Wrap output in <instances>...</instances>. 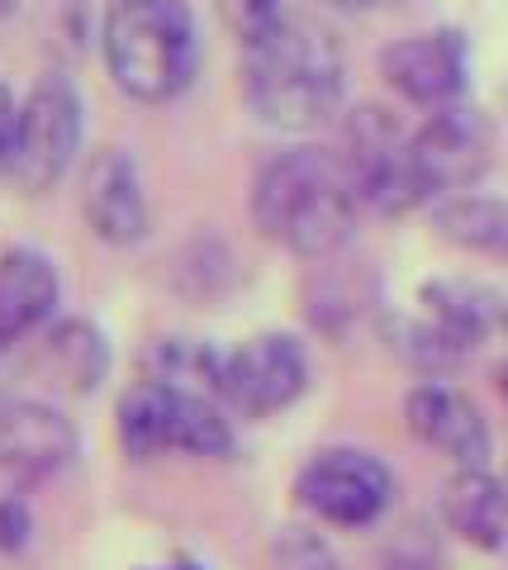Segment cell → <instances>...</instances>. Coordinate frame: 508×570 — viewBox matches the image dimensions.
I'll list each match as a JSON object with an SVG mask.
<instances>
[{"mask_svg": "<svg viewBox=\"0 0 508 570\" xmlns=\"http://www.w3.org/2000/svg\"><path fill=\"white\" fill-rule=\"evenodd\" d=\"M357 214L347 167L323 148L276 153L252 181V224L305 262L338 257L357 234Z\"/></svg>", "mask_w": 508, "mask_h": 570, "instance_id": "6da1fadb", "label": "cell"}, {"mask_svg": "<svg viewBox=\"0 0 508 570\" xmlns=\"http://www.w3.org/2000/svg\"><path fill=\"white\" fill-rule=\"evenodd\" d=\"M242 91H248L252 115L271 129H319L342 110V52L332 43V33L313 20L280 14V24L242 52Z\"/></svg>", "mask_w": 508, "mask_h": 570, "instance_id": "7a4b0ae2", "label": "cell"}, {"mask_svg": "<svg viewBox=\"0 0 508 570\" xmlns=\"http://www.w3.org/2000/svg\"><path fill=\"white\" fill-rule=\"evenodd\" d=\"M104 67L129 100H177L200 67V33L186 0H110L100 29Z\"/></svg>", "mask_w": 508, "mask_h": 570, "instance_id": "3957f363", "label": "cell"}, {"mask_svg": "<svg viewBox=\"0 0 508 570\" xmlns=\"http://www.w3.org/2000/svg\"><path fill=\"white\" fill-rule=\"evenodd\" d=\"M119 442H124V452L133 461H152L162 452L229 456L238 438H233L229 409L209 390L148 376L119 400Z\"/></svg>", "mask_w": 508, "mask_h": 570, "instance_id": "277c9868", "label": "cell"}, {"mask_svg": "<svg viewBox=\"0 0 508 570\" xmlns=\"http://www.w3.org/2000/svg\"><path fill=\"white\" fill-rule=\"evenodd\" d=\"M205 390L238 419H271L309 390L305 343L290 333H261L233 352H215Z\"/></svg>", "mask_w": 508, "mask_h": 570, "instance_id": "5b68a950", "label": "cell"}, {"mask_svg": "<svg viewBox=\"0 0 508 570\" xmlns=\"http://www.w3.org/2000/svg\"><path fill=\"white\" fill-rule=\"evenodd\" d=\"M342 138H347V157H342L347 181H352L357 200L366 209L395 219V214L428 205L414 176L409 134L395 119V110H385V105H357L342 124Z\"/></svg>", "mask_w": 508, "mask_h": 570, "instance_id": "8992f818", "label": "cell"}, {"mask_svg": "<svg viewBox=\"0 0 508 570\" xmlns=\"http://www.w3.org/2000/svg\"><path fill=\"white\" fill-rule=\"evenodd\" d=\"M81 96L67 77H43L20 105V129H14L10 181L24 195H43L67 176L81 153Z\"/></svg>", "mask_w": 508, "mask_h": 570, "instance_id": "52a82bcc", "label": "cell"}, {"mask_svg": "<svg viewBox=\"0 0 508 570\" xmlns=\"http://www.w3.org/2000/svg\"><path fill=\"white\" fill-rule=\"evenodd\" d=\"M295 494L328 528H371L395 504V471L366 448H328L300 471Z\"/></svg>", "mask_w": 508, "mask_h": 570, "instance_id": "ba28073f", "label": "cell"}, {"mask_svg": "<svg viewBox=\"0 0 508 570\" xmlns=\"http://www.w3.org/2000/svg\"><path fill=\"white\" fill-rule=\"evenodd\" d=\"M409 157L424 200H442L466 186H476L495 163V129L489 119L466 110V105H442L432 110L418 134H409Z\"/></svg>", "mask_w": 508, "mask_h": 570, "instance_id": "9c48e42d", "label": "cell"}, {"mask_svg": "<svg viewBox=\"0 0 508 570\" xmlns=\"http://www.w3.org/2000/svg\"><path fill=\"white\" fill-rule=\"evenodd\" d=\"M77 456V423L43 400H0V494H24Z\"/></svg>", "mask_w": 508, "mask_h": 570, "instance_id": "30bf717a", "label": "cell"}, {"mask_svg": "<svg viewBox=\"0 0 508 570\" xmlns=\"http://www.w3.org/2000/svg\"><path fill=\"white\" fill-rule=\"evenodd\" d=\"M81 214L91 234L110 247H133L148 238V195L138 163L124 148H100L81 171Z\"/></svg>", "mask_w": 508, "mask_h": 570, "instance_id": "8fae6325", "label": "cell"}, {"mask_svg": "<svg viewBox=\"0 0 508 570\" xmlns=\"http://www.w3.org/2000/svg\"><path fill=\"white\" fill-rule=\"evenodd\" d=\"M380 77L390 81L395 96L424 110H442L457 105L466 91V43L461 33L437 29V33H414L380 52Z\"/></svg>", "mask_w": 508, "mask_h": 570, "instance_id": "7c38bea8", "label": "cell"}, {"mask_svg": "<svg viewBox=\"0 0 508 570\" xmlns=\"http://www.w3.org/2000/svg\"><path fill=\"white\" fill-rule=\"evenodd\" d=\"M409 433L418 442H428L432 452H442L457 466H489V423L461 390H451L442 381L414 385L405 400Z\"/></svg>", "mask_w": 508, "mask_h": 570, "instance_id": "4fadbf2b", "label": "cell"}, {"mask_svg": "<svg viewBox=\"0 0 508 570\" xmlns=\"http://www.w3.org/2000/svg\"><path fill=\"white\" fill-rule=\"evenodd\" d=\"M62 281L58 266L39 247H6L0 253V347H20L43 333L58 314Z\"/></svg>", "mask_w": 508, "mask_h": 570, "instance_id": "5bb4252c", "label": "cell"}, {"mask_svg": "<svg viewBox=\"0 0 508 570\" xmlns=\"http://www.w3.org/2000/svg\"><path fill=\"white\" fill-rule=\"evenodd\" d=\"M442 523L480 551L508 547V485L489 466H461L442 485Z\"/></svg>", "mask_w": 508, "mask_h": 570, "instance_id": "9a60e30c", "label": "cell"}, {"mask_svg": "<svg viewBox=\"0 0 508 570\" xmlns=\"http://www.w3.org/2000/svg\"><path fill=\"white\" fill-rule=\"evenodd\" d=\"M428 318L451 328L466 347H480L489 337H508V295L485 281L466 276H437L424 285Z\"/></svg>", "mask_w": 508, "mask_h": 570, "instance_id": "2e32d148", "label": "cell"}, {"mask_svg": "<svg viewBox=\"0 0 508 570\" xmlns=\"http://www.w3.org/2000/svg\"><path fill=\"white\" fill-rule=\"evenodd\" d=\"M33 366L48 376V385L67 390V395H91L110 371V347L91 318H58L43 328Z\"/></svg>", "mask_w": 508, "mask_h": 570, "instance_id": "e0dca14e", "label": "cell"}, {"mask_svg": "<svg viewBox=\"0 0 508 570\" xmlns=\"http://www.w3.org/2000/svg\"><path fill=\"white\" fill-rule=\"evenodd\" d=\"M432 228H437V238L461 247V253L508 262V200L504 195H470V190L442 195L432 209Z\"/></svg>", "mask_w": 508, "mask_h": 570, "instance_id": "ac0fdd59", "label": "cell"}, {"mask_svg": "<svg viewBox=\"0 0 508 570\" xmlns=\"http://www.w3.org/2000/svg\"><path fill=\"white\" fill-rule=\"evenodd\" d=\"M385 337H390L399 362H409L424 376H447V371H457L470 356V347L451 328L437 324V318H390Z\"/></svg>", "mask_w": 508, "mask_h": 570, "instance_id": "d6986e66", "label": "cell"}, {"mask_svg": "<svg viewBox=\"0 0 508 570\" xmlns=\"http://www.w3.org/2000/svg\"><path fill=\"white\" fill-rule=\"evenodd\" d=\"M276 570H342L338 551H332L313 528H280L271 542Z\"/></svg>", "mask_w": 508, "mask_h": 570, "instance_id": "ffe728a7", "label": "cell"}, {"mask_svg": "<svg viewBox=\"0 0 508 570\" xmlns=\"http://www.w3.org/2000/svg\"><path fill=\"white\" fill-rule=\"evenodd\" d=\"M280 0H219V20L233 29V39H242V48L257 43L267 29L280 24Z\"/></svg>", "mask_w": 508, "mask_h": 570, "instance_id": "44dd1931", "label": "cell"}, {"mask_svg": "<svg viewBox=\"0 0 508 570\" xmlns=\"http://www.w3.org/2000/svg\"><path fill=\"white\" fill-rule=\"evenodd\" d=\"M33 542V513L24 494H0V557H20Z\"/></svg>", "mask_w": 508, "mask_h": 570, "instance_id": "7402d4cb", "label": "cell"}, {"mask_svg": "<svg viewBox=\"0 0 508 570\" xmlns=\"http://www.w3.org/2000/svg\"><path fill=\"white\" fill-rule=\"evenodd\" d=\"M437 566V551L424 538V528H409L390 551H385V570H432Z\"/></svg>", "mask_w": 508, "mask_h": 570, "instance_id": "603a6c76", "label": "cell"}, {"mask_svg": "<svg viewBox=\"0 0 508 570\" xmlns=\"http://www.w3.org/2000/svg\"><path fill=\"white\" fill-rule=\"evenodd\" d=\"M14 129H20V105H14V91L0 81V176L10 171L14 157Z\"/></svg>", "mask_w": 508, "mask_h": 570, "instance_id": "cb8c5ba5", "label": "cell"}, {"mask_svg": "<svg viewBox=\"0 0 508 570\" xmlns=\"http://www.w3.org/2000/svg\"><path fill=\"white\" fill-rule=\"evenodd\" d=\"M323 6H338V10H366V6H395V0H323Z\"/></svg>", "mask_w": 508, "mask_h": 570, "instance_id": "d4e9b609", "label": "cell"}, {"mask_svg": "<svg viewBox=\"0 0 508 570\" xmlns=\"http://www.w3.org/2000/svg\"><path fill=\"white\" fill-rule=\"evenodd\" d=\"M152 570H205V566H196V561H181V566H152Z\"/></svg>", "mask_w": 508, "mask_h": 570, "instance_id": "484cf974", "label": "cell"}, {"mask_svg": "<svg viewBox=\"0 0 508 570\" xmlns=\"http://www.w3.org/2000/svg\"><path fill=\"white\" fill-rule=\"evenodd\" d=\"M499 385H504V400H508V366H504V376H499Z\"/></svg>", "mask_w": 508, "mask_h": 570, "instance_id": "4316f807", "label": "cell"}]
</instances>
